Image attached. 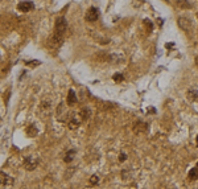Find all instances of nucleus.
Masks as SVG:
<instances>
[{
	"label": "nucleus",
	"mask_w": 198,
	"mask_h": 189,
	"mask_svg": "<svg viewBox=\"0 0 198 189\" xmlns=\"http://www.w3.org/2000/svg\"><path fill=\"white\" fill-rule=\"evenodd\" d=\"M67 31V21L65 17H57L56 24H54V33L52 36V45L53 46H61L63 42V34Z\"/></svg>",
	"instance_id": "obj_1"
},
{
	"label": "nucleus",
	"mask_w": 198,
	"mask_h": 189,
	"mask_svg": "<svg viewBox=\"0 0 198 189\" xmlns=\"http://www.w3.org/2000/svg\"><path fill=\"white\" fill-rule=\"evenodd\" d=\"M13 182H15L13 178L9 175H7L4 172H0V187L3 189H12Z\"/></svg>",
	"instance_id": "obj_2"
},
{
	"label": "nucleus",
	"mask_w": 198,
	"mask_h": 189,
	"mask_svg": "<svg viewBox=\"0 0 198 189\" xmlns=\"http://www.w3.org/2000/svg\"><path fill=\"white\" fill-rule=\"evenodd\" d=\"M177 24H178V27H180L182 31H185V32H190L192 31V21H190V19H187V17H178Z\"/></svg>",
	"instance_id": "obj_3"
},
{
	"label": "nucleus",
	"mask_w": 198,
	"mask_h": 189,
	"mask_svg": "<svg viewBox=\"0 0 198 189\" xmlns=\"http://www.w3.org/2000/svg\"><path fill=\"white\" fill-rule=\"evenodd\" d=\"M98 17H99V11H98V8H95V7L88 8L87 12H86V15H85L86 21H88V23L95 21V20H98Z\"/></svg>",
	"instance_id": "obj_4"
},
{
	"label": "nucleus",
	"mask_w": 198,
	"mask_h": 189,
	"mask_svg": "<svg viewBox=\"0 0 198 189\" xmlns=\"http://www.w3.org/2000/svg\"><path fill=\"white\" fill-rule=\"evenodd\" d=\"M37 160L34 157H25V160H24V167H25L27 171H34L37 167Z\"/></svg>",
	"instance_id": "obj_5"
},
{
	"label": "nucleus",
	"mask_w": 198,
	"mask_h": 189,
	"mask_svg": "<svg viewBox=\"0 0 198 189\" xmlns=\"http://www.w3.org/2000/svg\"><path fill=\"white\" fill-rule=\"evenodd\" d=\"M33 8H34V4L32 2H28V0L19 3V6H17V9L21 12H29V11H32Z\"/></svg>",
	"instance_id": "obj_6"
},
{
	"label": "nucleus",
	"mask_w": 198,
	"mask_h": 189,
	"mask_svg": "<svg viewBox=\"0 0 198 189\" xmlns=\"http://www.w3.org/2000/svg\"><path fill=\"white\" fill-rule=\"evenodd\" d=\"M133 131L136 134H144L148 131V124L144 122H136L133 124Z\"/></svg>",
	"instance_id": "obj_7"
},
{
	"label": "nucleus",
	"mask_w": 198,
	"mask_h": 189,
	"mask_svg": "<svg viewBox=\"0 0 198 189\" xmlns=\"http://www.w3.org/2000/svg\"><path fill=\"white\" fill-rule=\"evenodd\" d=\"M79 124H81V118H78L77 115H73L70 118V121H69V128L70 130H75V128L79 127Z\"/></svg>",
	"instance_id": "obj_8"
},
{
	"label": "nucleus",
	"mask_w": 198,
	"mask_h": 189,
	"mask_svg": "<svg viewBox=\"0 0 198 189\" xmlns=\"http://www.w3.org/2000/svg\"><path fill=\"white\" fill-rule=\"evenodd\" d=\"M78 102L77 99V95H75V91L74 90H69V94H67V104L69 106H73Z\"/></svg>",
	"instance_id": "obj_9"
},
{
	"label": "nucleus",
	"mask_w": 198,
	"mask_h": 189,
	"mask_svg": "<svg viewBox=\"0 0 198 189\" xmlns=\"http://www.w3.org/2000/svg\"><path fill=\"white\" fill-rule=\"evenodd\" d=\"M75 150H69L66 153H65V156H63V161L65 163H70L74 160V157H75Z\"/></svg>",
	"instance_id": "obj_10"
},
{
	"label": "nucleus",
	"mask_w": 198,
	"mask_h": 189,
	"mask_svg": "<svg viewBox=\"0 0 198 189\" xmlns=\"http://www.w3.org/2000/svg\"><path fill=\"white\" fill-rule=\"evenodd\" d=\"M176 6L178 8H182V9H187V8H192V3L189 0H177L176 2Z\"/></svg>",
	"instance_id": "obj_11"
},
{
	"label": "nucleus",
	"mask_w": 198,
	"mask_h": 189,
	"mask_svg": "<svg viewBox=\"0 0 198 189\" xmlns=\"http://www.w3.org/2000/svg\"><path fill=\"white\" fill-rule=\"evenodd\" d=\"M189 180H192V181L198 180V164L194 168H192V169H190V172H189Z\"/></svg>",
	"instance_id": "obj_12"
},
{
	"label": "nucleus",
	"mask_w": 198,
	"mask_h": 189,
	"mask_svg": "<svg viewBox=\"0 0 198 189\" xmlns=\"http://www.w3.org/2000/svg\"><path fill=\"white\" fill-rule=\"evenodd\" d=\"M37 128H36V126H34V124H31V126H28V128H27V134L31 138H34L37 135Z\"/></svg>",
	"instance_id": "obj_13"
},
{
	"label": "nucleus",
	"mask_w": 198,
	"mask_h": 189,
	"mask_svg": "<svg viewBox=\"0 0 198 189\" xmlns=\"http://www.w3.org/2000/svg\"><path fill=\"white\" fill-rule=\"evenodd\" d=\"M79 118H81V121H87L88 118H90V115H91V112H90V110L88 108H83V110L79 112Z\"/></svg>",
	"instance_id": "obj_14"
},
{
	"label": "nucleus",
	"mask_w": 198,
	"mask_h": 189,
	"mask_svg": "<svg viewBox=\"0 0 198 189\" xmlns=\"http://www.w3.org/2000/svg\"><path fill=\"white\" fill-rule=\"evenodd\" d=\"M123 78H124V77H123L120 73H116L115 76H114V81H116V82H120V81H123Z\"/></svg>",
	"instance_id": "obj_15"
},
{
	"label": "nucleus",
	"mask_w": 198,
	"mask_h": 189,
	"mask_svg": "<svg viewBox=\"0 0 198 189\" xmlns=\"http://www.w3.org/2000/svg\"><path fill=\"white\" fill-rule=\"evenodd\" d=\"M98 176H91L90 177V184H94V185H95V184H98Z\"/></svg>",
	"instance_id": "obj_16"
},
{
	"label": "nucleus",
	"mask_w": 198,
	"mask_h": 189,
	"mask_svg": "<svg viewBox=\"0 0 198 189\" xmlns=\"http://www.w3.org/2000/svg\"><path fill=\"white\" fill-rule=\"evenodd\" d=\"M143 3H144V0H133V6L135 7H140Z\"/></svg>",
	"instance_id": "obj_17"
},
{
	"label": "nucleus",
	"mask_w": 198,
	"mask_h": 189,
	"mask_svg": "<svg viewBox=\"0 0 198 189\" xmlns=\"http://www.w3.org/2000/svg\"><path fill=\"white\" fill-rule=\"evenodd\" d=\"M126 159H127V156H126V155H123V153H122L120 156H119V160H120V161H124Z\"/></svg>",
	"instance_id": "obj_18"
},
{
	"label": "nucleus",
	"mask_w": 198,
	"mask_h": 189,
	"mask_svg": "<svg viewBox=\"0 0 198 189\" xmlns=\"http://www.w3.org/2000/svg\"><path fill=\"white\" fill-rule=\"evenodd\" d=\"M196 64H197V65H198V56L196 57Z\"/></svg>",
	"instance_id": "obj_19"
},
{
	"label": "nucleus",
	"mask_w": 198,
	"mask_h": 189,
	"mask_svg": "<svg viewBox=\"0 0 198 189\" xmlns=\"http://www.w3.org/2000/svg\"><path fill=\"white\" fill-rule=\"evenodd\" d=\"M197 147H198V135H197Z\"/></svg>",
	"instance_id": "obj_20"
}]
</instances>
